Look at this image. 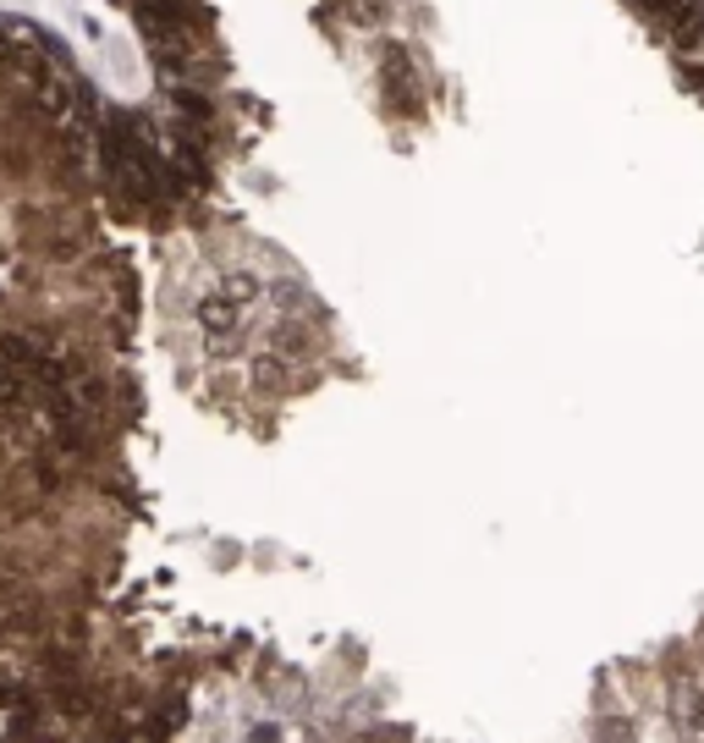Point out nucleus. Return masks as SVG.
<instances>
[{
  "label": "nucleus",
  "instance_id": "3",
  "mask_svg": "<svg viewBox=\"0 0 704 743\" xmlns=\"http://www.w3.org/2000/svg\"><path fill=\"white\" fill-rule=\"evenodd\" d=\"M45 408V397H39V386L0 353V418H34Z\"/></svg>",
  "mask_w": 704,
  "mask_h": 743
},
{
  "label": "nucleus",
  "instance_id": "5",
  "mask_svg": "<svg viewBox=\"0 0 704 743\" xmlns=\"http://www.w3.org/2000/svg\"><path fill=\"white\" fill-rule=\"evenodd\" d=\"M182 721H188V699L182 694H171L160 710H150V721L138 727V743H166L171 732H182Z\"/></svg>",
  "mask_w": 704,
  "mask_h": 743
},
{
  "label": "nucleus",
  "instance_id": "4",
  "mask_svg": "<svg viewBox=\"0 0 704 743\" xmlns=\"http://www.w3.org/2000/svg\"><path fill=\"white\" fill-rule=\"evenodd\" d=\"M248 380H253V391L259 397H270V402H281V397H293L298 391V375H293V364L281 358V353H253V364H248Z\"/></svg>",
  "mask_w": 704,
  "mask_h": 743
},
{
  "label": "nucleus",
  "instance_id": "2",
  "mask_svg": "<svg viewBox=\"0 0 704 743\" xmlns=\"http://www.w3.org/2000/svg\"><path fill=\"white\" fill-rule=\"evenodd\" d=\"M380 83H385V99H391L396 110H418V105H425V94H418V67H413V56H407L402 45H385V56H380Z\"/></svg>",
  "mask_w": 704,
  "mask_h": 743
},
{
  "label": "nucleus",
  "instance_id": "1",
  "mask_svg": "<svg viewBox=\"0 0 704 743\" xmlns=\"http://www.w3.org/2000/svg\"><path fill=\"white\" fill-rule=\"evenodd\" d=\"M193 320H199V337H204V342H215V347H231L253 315L237 304L231 292H220V286L210 281V286L199 292V304H193Z\"/></svg>",
  "mask_w": 704,
  "mask_h": 743
}]
</instances>
